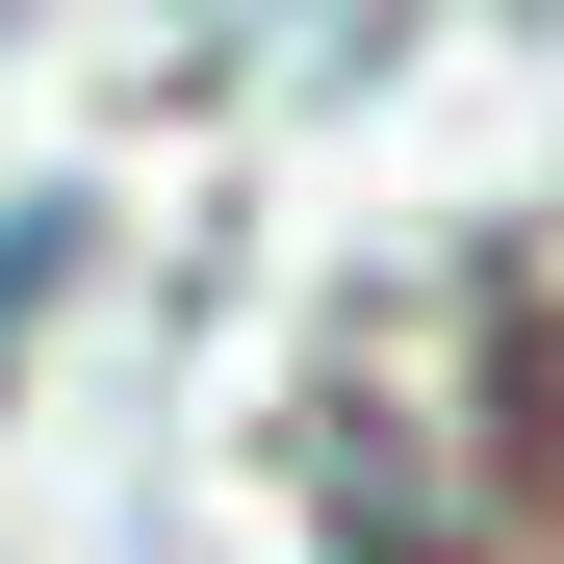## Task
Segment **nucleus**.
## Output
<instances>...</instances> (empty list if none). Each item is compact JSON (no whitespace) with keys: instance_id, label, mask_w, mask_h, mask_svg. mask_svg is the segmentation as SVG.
<instances>
[{"instance_id":"1","label":"nucleus","mask_w":564,"mask_h":564,"mask_svg":"<svg viewBox=\"0 0 564 564\" xmlns=\"http://www.w3.org/2000/svg\"><path fill=\"white\" fill-rule=\"evenodd\" d=\"M0 308H26V231H0Z\"/></svg>"}]
</instances>
